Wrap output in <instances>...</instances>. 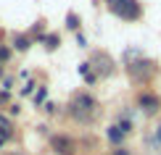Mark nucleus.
<instances>
[{
	"label": "nucleus",
	"instance_id": "9d476101",
	"mask_svg": "<svg viewBox=\"0 0 161 155\" xmlns=\"http://www.w3.org/2000/svg\"><path fill=\"white\" fill-rule=\"evenodd\" d=\"M106 142H108V147H122L127 142V134L119 129L116 121H114L111 126H106Z\"/></svg>",
	"mask_w": 161,
	"mask_h": 155
},
{
	"label": "nucleus",
	"instance_id": "a211bd4d",
	"mask_svg": "<svg viewBox=\"0 0 161 155\" xmlns=\"http://www.w3.org/2000/svg\"><path fill=\"white\" fill-rule=\"evenodd\" d=\"M40 111H42L45 116H56V113H58V105L53 103V100H45V103L40 105Z\"/></svg>",
	"mask_w": 161,
	"mask_h": 155
},
{
	"label": "nucleus",
	"instance_id": "4468645a",
	"mask_svg": "<svg viewBox=\"0 0 161 155\" xmlns=\"http://www.w3.org/2000/svg\"><path fill=\"white\" fill-rule=\"evenodd\" d=\"M48 100V84H37V90H35V95H32V105L35 108H40Z\"/></svg>",
	"mask_w": 161,
	"mask_h": 155
},
{
	"label": "nucleus",
	"instance_id": "b1692460",
	"mask_svg": "<svg viewBox=\"0 0 161 155\" xmlns=\"http://www.w3.org/2000/svg\"><path fill=\"white\" fill-rule=\"evenodd\" d=\"M5 155H26V152H21V150H11V152H5Z\"/></svg>",
	"mask_w": 161,
	"mask_h": 155
},
{
	"label": "nucleus",
	"instance_id": "f257e3e1",
	"mask_svg": "<svg viewBox=\"0 0 161 155\" xmlns=\"http://www.w3.org/2000/svg\"><path fill=\"white\" fill-rule=\"evenodd\" d=\"M64 113L74 121V124L87 126V124H92V121L98 118V113H100V100L92 95L90 90H79V92H74V95L69 97Z\"/></svg>",
	"mask_w": 161,
	"mask_h": 155
},
{
	"label": "nucleus",
	"instance_id": "0eeeda50",
	"mask_svg": "<svg viewBox=\"0 0 161 155\" xmlns=\"http://www.w3.org/2000/svg\"><path fill=\"white\" fill-rule=\"evenodd\" d=\"M13 139H16V124H13V118H8L5 113H0V147L11 145Z\"/></svg>",
	"mask_w": 161,
	"mask_h": 155
},
{
	"label": "nucleus",
	"instance_id": "412c9836",
	"mask_svg": "<svg viewBox=\"0 0 161 155\" xmlns=\"http://www.w3.org/2000/svg\"><path fill=\"white\" fill-rule=\"evenodd\" d=\"M108 155H135V152H132L127 145H122V147H111V152H108Z\"/></svg>",
	"mask_w": 161,
	"mask_h": 155
},
{
	"label": "nucleus",
	"instance_id": "1a4fd4ad",
	"mask_svg": "<svg viewBox=\"0 0 161 155\" xmlns=\"http://www.w3.org/2000/svg\"><path fill=\"white\" fill-rule=\"evenodd\" d=\"M77 74H79V79L85 82V87H98L100 84V76L95 74V69H92L87 60H82V63L77 66Z\"/></svg>",
	"mask_w": 161,
	"mask_h": 155
},
{
	"label": "nucleus",
	"instance_id": "6e6552de",
	"mask_svg": "<svg viewBox=\"0 0 161 155\" xmlns=\"http://www.w3.org/2000/svg\"><path fill=\"white\" fill-rule=\"evenodd\" d=\"M8 45L13 48V53H29V50H32V45H35V39L26 34V32H13Z\"/></svg>",
	"mask_w": 161,
	"mask_h": 155
},
{
	"label": "nucleus",
	"instance_id": "f03ea898",
	"mask_svg": "<svg viewBox=\"0 0 161 155\" xmlns=\"http://www.w3.org/2000/svg\"><path fill=\"white\" fill-rule=\"evenodd\" d=\"M124 74L135 87H148V84H153V79L158 74V63L148 55H137L124 63Z\"/></svg>",
	"mask_w": 161,
	"mask_h": 155
},
{
	"label": "nucleus",
	"instance_id": "f8f14e48",
	"mask_svg": "<svg viewBox=\"0 0 161 155\" xmlns=\"http://www.w3.org/2000/svg\"><path fill=\"white\" fill-rule=\"evenodd\" d=\"M64 24H66V29L69 32H82V16H79L77 11H66V16H64Z\"/></svg>",
	"mask_w": 161,
	"mask_h": 155
},
{
	"label": "nucleus",
	"instance_id": "5701e85b",
	"mask_svg": "<svg viewBox=\"0 0 161 155\" xmlns=\"http://www.w3.org/2000/svg\"><path fill=\"white\" fill-rule=\"evenodd\" d=\"M8 103H11V92L8 90H0V108L8 105Z\"/></svg>",
	"mask_w": 161,
	"mask_h": 155
},
{
	"label": "nucleus",
	"instance_id": "2eb2a0df",
	"mask_svg": "<svg viewBox=\"0 0 161 155\" xmlns=\"http://www.w3.org/2000/svg\"><path fill=\"white\" fill-rule=\"evenodd\" d=\"M37 79L35 76H29V79H26V82H24V87H21V90H19V95H21V97H32V95H35V90H37Z\"/></svg>",
	"mask_w": 161,
	"mask_h": 155
},
{
	"label": "nucleus",
	"instance_id": "ddd939ff",
	"mask_svg": "<svg viewBox=\"0 0 161 155\" xmlns=\"http://www.w3.org/2000/svg\"><path fill=\"white\" fill-rule=\"evenodd\" d=\"M61 42H64V39H61V34H58V32H48V34L42 37V42H40V45H42L48 53H56L58 48H61Z\"/></svg>",
	"mask_w": 161,
	"mask_h": 155
},
{
	"label": "nucleus",
	"instance_id": "20e7f679",
	"mask_svg": "<svg viewBox=\"0 0 161 155\" xmlns=\"http://www.w3.org/2000/svg\"><path fill=\"white\" fill-rule=\"evenodd\" d=\"M87 63L95 69V74L100 76V82H103V79H111L114 74H116V60H114V55L106 53V50H90Z\"/></svg>",
	"mask_w": 161,
	"mask_h": 155
},
{
	"label": "nucleus",
	"instance_id": "f3484780",
	"mask_svg": "<svg viewBox=\"0 0 161 155\" xmlns=\"http://www.w3.org/2000/svg\"><path fill=\"white\" fill-rule=\"evenodd\" d=\"M145 142H148L151 147H156V150L161 147V121H158V126H156V129H153V134H151L148 139H145Z\"/></svg>",
	"mask_w": 161,
	"mask_h": 155
},
{
	"label": "nucleus",
	"instance_id": "7ed1b4c3",
	"mask_svg": "<svg viewBox=\"0 0 161 155\" xmlns=\"http://www.w3.org/2000/svg\"><path fill=\"white\" fill-rule=\"evenodd\" d=\"M106 11L124 24H137L145 16L143 0H106Z\"/></svg>",
	"mask_w": 161,
	"mask_h": 155
},
{
	"label": "nucleus",
	"instance_id": "423d86ee",
	"mask_svg": "<svg viewBox=\"0 0 161 155\" xmlns=\"http://www.w3.org/2000/svg\"><path fill=\"white\" fill-rule=\"evenodd\" d=\"M48 147L56 155H77L79 152V142L77 137H71L69 132H56L48 137Z\"/></svg>",
	"mask_w": 161,
	"mask_h": 155
},
{
	"label": "nucleus",
	"instance_id": "39448f33",
	"mask_svg": "<svg viewBox=\"0 0 161 155\" xmlns=\"http://www.w3.org/2000/svg\"><path fill=\"white\" fill-rule=\"evenodd\" d=\"M135 108L143 116H156V113H161V95L153 87H143L135 95Z\"/></svg>",
	"mask_w": 161,
	"mask_h": 155
},
{
	"label": "nucleus",
	"instance_id": "4be33fe9",
	"mask_svg": "<svg viewBox=\"0 0 161 155\" xmlns=\"http://www.w3.org/2000/svg\"><path fill=\"white\" fill-rule=\"evenodd\" d=\"M0 90H13V76H3V79H0Z\"/></svg>",
	"mask_w": 161,
	"mask_h": 155
},
{
	"label": "nucleus",
	"instance_id": "6ab92c4d",
	"mask_svg": "<svg viewBox=\"0 0 161 155\" xmlns=\"http://www.w3.org/2000/svg\"><path fill=\"white\" fill-rule=\"evenodd\" d=\"M5 108H8V113H5V116H8V118H16L19 113H21V105H19V103H8Z\"/></svg>",
	"mask_w": 161,
	"mask_h": 155
},
{
	"label": "nucleus",
	"instance_id": "9b49d317",
	"mask_svg": "<svg viewBox=\"0 0 161 155\" xmlns=\"http://www.w3.org/2000/svg\"><path fill=\"white\" fill-rule=\"evenodd\" d=\"M48 32H50V29H48V24H45V18H37V21L29 26V32H26V34L35 39V45H40V42H42V37L48 34Z\"/></svg>",
	"mask_w": 161,
	"mask_h": 155
},
{
	"label": "nucleus",
	"instance_id": "dca6fc26",
	"mask_svg": "<svg viewBox=\"0 0 161 155\" xmlns=\"http://www.w3.org/2000/svg\"><path fill=\"white\" fill-rule=\"evenodd\" d=\"M11 58H13V48H11L8 42H0V63L8 66V63H11Z\"/></svg>",
	"mask_w": 161,
	"mask_h": 155
},
{
	"label": "nucleus",
	"instance_id": "393cba45",
	"mask_svg": "<svg viewBox=\"0 0 161 155\" xmlns=\"http://www.w3.org/2000/svg\"><path fill=\"white\" fill-rule=\"evenodd\" d=\"M3 76H5V66L0 63V79H3Z\"/></svg>",
	"mask_w": 161,
	"mask_h": 155
},
{
	"label": "nucleus",
	"instance_id": "aec40b11",
	"mask_svg": "<svg viewBox=\"0 0 161 155\" xmlns=\"http://www.w3.org/2000/svg\"><path fill=\"white\" fill-rule=\"evenodd\" d=\"M74 42H77V48H82V50H87V48H90V45H87L85 32H77V34H74Z\"/></svg>",
	"mask_w": 161,
	"mask_h": 155
}]
</instances>
